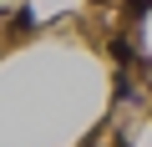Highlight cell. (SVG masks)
<instances>
[{
	"mask_svg": "<svg viewBox=\"0 0 152 147\" xmlns=\"http://www.w3.org/2000/svg\"><path fill=\"white\" fill-rule=\"evenodd\" d=\"M112 56H117V61H122V66H132V61H137V46H132V41H122V36H117V41H112Z\"/></svg>",
	"mask_w": 152,
	"mask_h": 147,
	"instance_id": "cell-1",
	"label": "cell"
},
{
	"mask_svg": "<svg viewBox=\"0 0 152 147\" xmlns=\"http://www.w3.org/2000/svg\"><path fill=\"white\" fill-rule=\"evenodd\" d=\"M31 26H36V10H31V5H20V10L10 15V31H31Z\"/></svg>",
	"mask_w": 152,
	"mask_h": 147,
	"instance_id": "cell-2",
	"label": "cell"
},
{
	"mask_svg": "<svg viewBox=\"0 0 152 147\" xmlns=\"http://www.w3.org/2000/svg\"><path fill=\"white\" fill-rule=\"evenodd\" d=\"M137 91H132V76H117V102H132Z\"/></svg>",
	"mask_w": 152,
	"mask_h": 147,
	"instance_id": "cell-3",
	"label": "cell"
},
{
	"mask_svg": "<svg viewBox=\"0 0 152 147\" xmlns=\"http://www.w3.org/2000/svg\"><path fill=\"white\" fill-rule=\"evenodd\" d=\"M147 10H152V0H127V15H137V20H142Z\"/></svg>",
	"mask_w": 152,
	"mask_h": 147,
	"instance_id": "cell-4",
	"label": "cell"
}]
</instances>
